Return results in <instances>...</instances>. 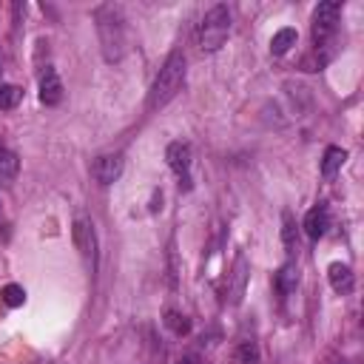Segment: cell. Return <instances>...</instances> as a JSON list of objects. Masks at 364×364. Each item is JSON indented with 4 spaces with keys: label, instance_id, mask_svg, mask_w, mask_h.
I'll return each instance as SVG.
<instances>
[{
    "label": "cell",
    "instance_id": "cell-7",
    "mask_svg": "<svg viewBox=\"0 0 364 364\" xmlns=\"http://www.w3.org/2000/svg\"><path fill=\"white\" fill-rule=\"evenodd\" d=\"M165 159H168L171 171L188 185V171H191V162H193V151H191V145H188V142H171L168 151H165ZM182 182H179V185H182Z\"/></svg>",
    "mask_w": 364,
    "mask_h": 364
},
{
    "label": "cell",
    "instance_id": "cell-9",
    "mask_svg": "<svg viewBox=\"0 0 364 364\" xmlns=\"http://www.w3.org/2000/svg\"><path fill=\"white\" fill-rule=\"evenodd\" d=\"M245 284H247V259H245V253H239L233 262V270H230V282H228V301L230 304L242 301Z\"/></svg>",
    "mask_w": 364,
    "mask_h": 364
},
{
    "label": "cell",
    "instance_id": "cell-2",
    "mask_svg": "<svg viewBox=\"0 0 364 364\" xmlns=\"http://www.w3.org/2000/svg\"><path fill=\"white\" fill-rule=\"evenodd\" d=\"M182 82H185V54L182 51H173V54H168V60L162 63V68H159V74H156V80L151 85L148 108L168 105L179 94Z\"/></svg>",
    "mask_w": 364,
    "mask_h": 364
},
{
    "label": "cell",
    "instance_id": "cell-6",
    "mask_svg": "<svg viewBox=\"0 0 364 364\" xmlns=\"http://www.w3.org/2000/svg\"><path fill=\"white\" fill-rule=\"evenodd\" d=\"M122 165H125V162H122V154H102V156L94 159V165H91V176H94L100 185H111V182L119 179Z\"/></svg>",
    "mask_w": 364,
    "mask_h": 364
},
{
    "label": "cell",
    "instance_id": "cell-20",
    "mask_svg": "<svg viewBox=\"0 0 364 364\" xmlns=\"http://www.w3.org/2000/svg\"><path fill=\"white\" fill-rule=\"evenodd\" d=\"M282 239H284V247H287V253H293V250L299 247V242H296V225H293L290 213H284V228H282Z\"/></svg>",
    "mask_w": 364,
    "mask_h": 364
},
{
    "label": "cell",
    "instance_id": "cell-12",
    "mask_svg": "<svg viewBox=\"0 0 364 364\" xmlns=\"http://www.w3.org/2000/svg\"><path fill=\"white\" fill-rule=\"evenodd\" d=\"M344 159H347V151L338 148V145H330V148L324 151V159H321V176H324V179H333V176L341 171Z\"/></svg>",
    "mask_w": 364,
    "mask_h": 364
},
{
    "label": "cell",
    "instance_id": "cell-21",
    "mask_svg": "<svg viewBox=\"0 0 364 364\" xmlns=\"http://www.w3.org/2000/svg\"><path fill=\"white\" fill-rule=\"evenodd\" d=\"M176 364H196V358H193V355H185V358H179Z\"/></svg>",
    "mask_w": 364,
    "mask_h": 364
},
{
    "label": "cell",
    "instance_id": "cell-8",
    "mask_svg": "<svg viewBox=\"0 0 364 364\" xmlns=\"http://www.w3.org/2000/svg\"><path fill=\"white\" fill-rule=\"evenodd\" d=\"M40 102H46V105L63 102V80L57 77V71L51 65H46L40 74Z\"/></svg>",
    "mask_w": 364,
    "mask_h": 364
},
{
    "label": "cell",
    "instance_id": "cell-17",
    "mask_svg": "<svg viewBox=\"0 0 364 364\" xmlns=\"http://www.w3.org/2000/svg\"><path fill=\"white\" fill-rule=\"evenodd\" d=\"M162 321H165V327H168L173 336H185V333L191 330V321H188L182 313H176V310H168Z\"/></svg>",
    "mask_w": 364,
    "mask_h": 364
},
{
    "label": "cell",
    "instance_id": "cell-14",
    "mask_svg": "<svg viewBox=\"0 0 364 364\" xmlns=\"http://www.w3.org/2000/svg\"><path fill=\"white\" fill-rule=\"evenodd\" d=\"M230 364H259V347L256 341H239L230 353Z\"/></svg>",
    "mask_w": 364,
    "mask_h": 364
},
{
    "label": "cell",
    "instance_id": "cell-4",
    "mask_svg": "<svg viewBox=\"0 0 364 364\" xmlns=\"http://www.w3.org/2000/svg\"><path fill=\"white\" fill-rule=\"evenodd\" d=\"M338 14H341V3L338 0H324L316 6L313 11V40L316 46H327L333 31H336V23H338Z\"/></svg>",
    "mask_w": 364,
    "mask_h": 364
},
{
    "label": "cell",
    "instance_id": "cell-13",
    "mask_svg": "<svg viewBox=\"0 0 364 364\" xmlns=\"http://www.w3.org/2000/svg\"><path fill=\"white\" fill-rule=\"evenodd\" d=\"M296 284H299V267H296V262L282 264L279 273H276V287H279V293H282V296H290V293L296 290Z\"/></svg>",
    "mask_w": 364,
    "mask_h": 364
},
{
    "label": "cell",
    "instance_id": "cell-3",
    "mask_svg": "<svg viewBox=\"0 0 364 364\" xmlns=\"http://www.w3.org/2000/svg\"><path fill=\"white\" fill-rule=\"evenodd\" d=\"M228 31H230V11H228L225 3H216L205 14V20L199 26V46H202V51H216L228 40Z\"/></svg>",
    "mask_w": 364,
    "mask_h": 364
},
{
    "label": "cell",
    "instance_id": "cell-16",
    "mask_svg": "<svg viewBox=\"0 0 364 364\" xmlns=\"http://www.w3.org/2000/svg\"><path fill=\"white\" fill-rule=\"evenodd\" d=\"M17 171H20V159H17V154L0 148V185H9V182L17 176Z\"/></svg>",
    "mask_w": 364,
    "mask_h": 364
},
{
    "label": "cell",
    "instance_id": "cell-18",
    "mask_svg": "<svg viewBox=\"0 0 364 364\" xmlns=\"http://www.w3.org/2000/svg\"><path fill=\"white\" fill-rule=\"evenodd\" d=\"M20 97H23V91H20L17 85L0 82V108H14V105L20 102Z\"/></svg>",
    "mask_w": 364,
    "mask_h": 364
},
{
    "label": "cell",
    "instance_id": "cell-11",
    "mask_svg": "<svg viewBox=\"0 0 364 364\" xmlns=\"http://www.w3.org/2000/svg\"><path fill=\"white\" fill-rule=\"evenodd\" d=\"M327 279H330V287L336 293H350L353 290V270L347 264H341V262H333L327 267Z\"/></svg>",
    "mask_w": 364,
    "mask_h": 364
},
{
    "label": "cell",
    "instance_id": "cell-5",
    "mask_svg": "<svg viewBox=\"0 0 364 364\" xmlns=\"http://www.w3.org/2000/svg\"><path fill=\"white\" fill-rule=\"evenodd\" d=\"M71 236H74V245H77V250L82 253V259L94 264V259H97V233H94L91 219H85V216L74 219Z\"/></svg>",
    "mask_w": 364,
    "mask_h": 364
},
{
    "label": "cell",
    "instance_id": "cell-10",
    "mask_svg": "<svg viewBox=\"0 0 364 364\" xmlns=\"http://www.w3.org/2000/svg\"><path fill=\"white\" fill-rule=\"evenodd\" d=\"M327 228H330V210H327L324 205L310 208L307 216H304V233H307L310 239H321V236L327 233Z\"/></svg>",
    "mask_w": 364,
    "mask_h": 364
},
{
    "label": "cell",
    "instance_id": "cell-19",
    "mask_svg": "<svg viewBox=\"0 0 364 364\" xmlns=\"http://www.w3.org/2000/svg\"><path fill=\"white\" fill-rule=\"evenodd\" d=\"M3 301H6L9 307H20V304L26 301V290H23L20 284H6V287H3Z\"/></svg>",
    "mask_w": 364,
    "mask_h": 364
},
{
    "label": "cell",
    "instance_id": "cell-15",
    "mask_svg": "<svg viewBox=\"0 0 364 364\" xmlns=\"http://www.w3.org/2000/svg\"><path fill=\"white\" fill-rule=\"evenodd\" d=\"M296 28H279L276 34H273V40H270V54H276V57H282V54H287L293 46H296Z\"/></svg>",
    "mask_w": 364,
    "mask_h": 364
},
{
    "label": "cell",
    "instance_id": "cell-1",
    "mask_svg": "<svg viewBox=\"0 0 364 364\" xmlns=\"http://www.w3.org/2000/svg\"><path fill=\"white\" fill-rule=\"evenodd\" d=\"M97 20V34H100V48L108 63H117L125 54V20L117 6H100L94 11Z\"/></svg>",
    "mask_w": 364,
    "mask_h": 364
}]
</instances>
